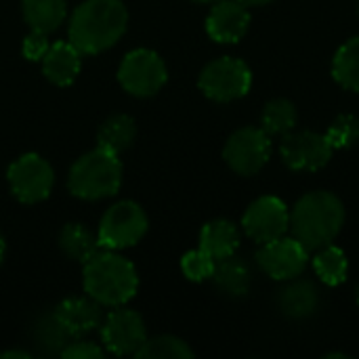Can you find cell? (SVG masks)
Wrapping results in <instances>:
<instances>
[{
	"instance_id": "obj_1",
	"label": "cell",
	"mask_w": 359,
	"mask_h": 359,
	"mask_svg": "<svg viewBox=\"0 0 359 359\" xmlns=\"http://www.w3.org/2000/svg\"><path fill=\"white\" fill-rule=\"evenodd\" d=\"M128 11L122 0H84L69 19V42L82 55L111 48L126 32Z\"/></svg>"
},
{
	"instance_id": "obj_2",
	"label": "cell",
	"mask_w": 359,
	"mask_h": 359,
	"mask_svg": "<svg viewBox=\"0 0 359 359\" xmlns=\"http://www.w3.org/2000/svg\"><path fill=\"white\" fill-rule=\"evenodd\" d=\"M343 225L345 206L330 191L305 194L290 212V231L309 252L332 244Z\"/></svg>"
},
{
	"instance_id": "obj_3",
	"label": "cell",
	"mask_w": 359,
	"mask_h": 359,
	"mask_svg": "<svg viewBox=\"0 0 359 359\" xmlns=\"http://www.w3.org/2000/svg\"><path fill=\"white\" fill-rule=\"evenodd\" d=\"M82 284L84 292L103 307H122L135 299L139 276L128 259L105 248L84 263Z\"/></svg>"
},
{
	"instance_id": "obj_4",
	"label": "cell",
	"mask_w": 359,
	"mask_h": 359,
	"mask_svg": "<svg viewBox=\"0 0 359 359\" xmlns=\"http://www.w3.org/2000/svg\"><path fill=\"white\" fill-rule=\"evenodd\" d=\"M67 185L76 198L86 202L111 198L122 185V162L116 154L95 147L74 162Z\"/></svg>"
},
{
	"instance_id": "obj_5",
	"label": "cell",
	"mask_w": 359,
	"mask_h": 359,
	"mask_svg": "<svg viewBox=\"0 0 359 359\" xmlns=\"http://www.w3.org/2000/svg\"><path fill=\"white\" fill-rule=\"evenodd\" d=\"M198 86L208 99L229 103L248 95L252 86V72L242 59L219 57L202 69Z\"/></svg>"
},
{
	"instance_id": "obj_6",
	"label": "cell",
	"mask_w": 359,
	"mask_h": 359,
	"mask_svg": "<svg viewBox=\"0 0 359 359\" xmlns=\"http://www.w3.org/2000/svg\"><path fill=\"white\" fill-rule=\"evenodd\" d=\"M147 215L145 210L130 200L118 202L109 206L99 223L97 238L101 248L107 250H122L139 244L147 233Z\"/></svg>"
},
{
	"instance_id": "obj_7",
	"label": "cell",
	"mask_w": 359,
	"mask_h": 359,
	"mask_svg": "<svg viewBox=\"0 0 359 359\" xmlns=\"http://www.w3.org/2000/svg\"><path fill=\"white\" fill-rule=\"evenodd\" d=\"M168 80V69L162 57L149 48H135L130 50L120 67H118V82L128 95L135 97H151L156 95Z\"/></svg>"
},
{
	"instance_id": "obj_8",
	"label": "cell",
	"mask_w": 359,
	"mask_h": 359,
	"mask_svg": "<svg viewBox=\"0 0 359 359\" xmlns=\"http://www.w3.org/2000/svg\"><path fill=\"white\" fill-rule=\"evenodd\" d=\"M13 196L23 204H38L50 196L55 172L53 166L38 154H25L17 158L6 172Z\"/></svg>"
},
{
	"instance_id": "obj_9",
	"label": "cell",
	"mask_w": 359,
	"mask_h": 359,
	"mask_svg": "<svg viewBox=\"0 0 359 359\" xmlns=\"http://www.w3.org/2000/svg\"><path fill=\"white\" fill-rule=\"evenodd\" d=\"M271 156V139L263 128L244 126L236 130L223 149V158L238 175L250 177L259 172Z\"/></svg>"
},
{
	"instance_id": "obj_10",
	"label": "cell",
	"mask_w": 359,
	"mask_h": 359,
	"mask_svg": "<svg viewBox=\"0 0 359 359\" xmlns=\"http://www.w3.org/2000/svg\"><path fill=\"white\" fill-rule=\"evenodd\" d=\"M244 233L255 240L257 244L273 242L288 233L290 229V210L288 206L276 196H261L255 200L244 217H242Z\"/></svg>"
},
{
	"instance_id": "obj_11",
	"label": "cell",
	"mask_w": 359,
	"mask_h": 359,
	"mask_svg": "<svg viewBox=\"0 0 359 359\" xmlns=\"http://www.w3.org/2000/svg\"><path fill=\"white\" fill-rule=\"evenodd\" d=\"M257 261L261 269L278 282H290L299 278L309 265V250L292 236L278 238L261 246Z\"/></svg>"
},
{
	"instance_id": "obj_12",
	"label": "cell",
	"mask_w": 359,
	"mask_h": 359,
	"mask_svg": "<svg viewBox=\"0 0 359 359\" xmlns=\"http://www.w3.org/2000/svg\"><path fill=\"white\" fill-rule=\"evenodd\" d=\"M101 341L114 355H135L147 341L143 318L133 309L116 307L101 324Z\"/></svg>"
},
{
	"instance_id": "obj_13",
	"label": "cell",
	"mask_w": 359,
	"mask_h": 359,
	"mask_svg": "<svg viewBox=\"0 0 359 359\" xmlns=\"http://www.w3.org/2000/svg\"><path fill=\"white\" fill-rule=\"evenodd\" d=\"M332 151L334 149L330 147L326 135L311 130H290L288 135H284V141L280 145L282 160L290 170H320L330 162Z\"/></svg>"
},
{
	"instance_id": "obj_14",
	"label": "cell",
	"mask_w": 359,
	"mask_h": 359,
	"mask_svg": "<svg viewBox=\"0 0 359 359\" xmlns=\"http://www.w3.org/2000/svg\"><path fill=\"white\" fill-rule=\"evenodd\" d=\"M250 27L248 6L240 0H217L206 17V32L215 42L233 44L246 36Z\"/></svg>"
},
{
	"instance_id": "obj_15",
	"label": "cell",
	"mask_w": 359,
	"mask_h": 359,
	"mask_svg": "<svg viewBox=\"0 0 359 359\" xmlns=\"http://www.w3.org/2000/svg\"><path fill=\"white\" fill-rule=\"evenodd\" d=\"M101 303H97L90 297H74V299H65L61 301L53 316L57 318V322L67 330V334L72 339L84 337L97 328H101L103 324V311H101Z\"/></svg>"
},
{
	"instance_id": "obj_16",
	"label": "cell",
	"mask_w": 359,
	"mask_h": 359,
	"mask_svg": "<svg viewBox=\"0 0 359 359\" xmlns=\"http://www.w3.org/2000/svg\"><path fill=\"white\" fill-rule=\"evenodd\" d=\"M82 53L72 42H55L42 57V72L48 82L57 86H69L82 65Z\"/></svg>"
},
{
	"instance_id": "obj_17",
	"label": "cell",
	"mask_w": 359,
	"mask_h": 359,
	"mask_svg": "<svg viewBox=\"0 0 359 359\" xmlns=\"http://www.w3.org/2000/svg\"><path fill=\"white\" fill-rule=\"evenodd\" d=\"M280 311L290 320H305L316 313L320 305V292L313 282L307 280H290L286 288L280 290L278 297Z\"/></svg>"
},
{
	"instance_id": "obj_18",
	"label": "cell",
	"mask_w": 359,
	"mask_h": 359,
	"mask_svg": "<svg viewBox=\"0 0 359 359\" xmlns=\"http://www.w3.org/2000/svg\"><path fill=\"white\" fill-rule=\"evenodd\" d=\"M200 248L215 261L231 257L240 248V229L225 219L210 221L200 231Z\"/></svg>"
},
{
	"instance_id": "obj_19",
	"label": "cell",
	"mask_w": 359,
	"mask_h": 359,
	"mask_svg": "<svg viewBox=\"0 0 359 359\" xmlns=\"http://www.w3.org/2000/svg\"><path fill=\"white\" fill-rule=\"evenodd\" d=\"M23 19L34 32L50 34L55 32L67 15L65 0H21Z\"/></svg>"
},
{
	"instance_id": "obj_20",
	"label": "cell",
	"mask_w": 359,
	"mask_h": 359,
	"mask_svg": "<svg viewBox=\"0 0 359 359\" xmlns=\"http://www.w3.org/2000/svg\"><path fill=\"white\" fill-rule=\"evenodd\" d=\"M212 280L217 288L227 297H244L250 290V269L236 255L217 261Z\"/></svg>"
},
{
	"instance_id": "obj_21",
	"label": "cell",
	"mask_w": 359,
	"mask_h": 359,
	"mask_svg": "<svg viewBox=\"0 0 359 359\" xmlns=\"http://www.w3.org/2000/svg\"><path fill=\"white\" fill-rule=\"evenodd\" d=\"M59 246H61L65 257H69L72 261H78L82 265L101 250L99 238L80 223H69L61 229Z\"/></svg>"
},
{
	"instance_id": "obj_22",
	"label": "cell",
	"mask_w": 359,
	"mask_h": 359,
	"mask_svg": "<svg viewBox=\"0 0 359 359\" xmlns=\"http://www.w3.org/2000/svg\"><path fill=\"white\" fill-rule=\"evenodd\" d=\"M137 135V126L135 120L126 114H118L107 118L99 133H97V147H103L116 156H120L124 149L130 147V143L135 141Z\"/></svg>"
},
{
	"instance_id": "obj_23",
	"label": "cell",
	"mask_w": 359,
	"mask_h": 359,
	"mask_svg": "<svg viewBox=\"0 0 359 359\" xmlns=\"http://www.w3.org/2000/svg\"><path fill=\"white\" fill-rule=\"evenodd\" d=\"M313 269H316V276L326 286H341L347 280L349 261H347L345 252L339 246L326 244V246H322V248L316 250Z\"/></svg>"
},
{
	"instance_id": "obj_24",
	"label": "cell",
	"mask_w": 359,
	"mask_h": 359,
	"mask_svg": "<svg viewBox=\"0 0 359 359\" xmlns=\"http://www.w3.org/2000/svg\"><path fill=\"white\" fill-rule=\"evenodd\" d=\"M334 80L349 90L359 93V36L347 40L332 59Z\"/></svg>"
},
{
	"instance_id": "obj_25",
	"label": "cell",
	"mask_w": 359,
	"mask_h": 359,
	"mask_svg": "<svg viewBox=\"0 0 359 359\" xmlns=\"http://www.w3.org/2000/svg\"><path fill=\"white\" fill-rule=\"evenodd\" d=\"M299 120L297 114V105L288 99H271L261 116V128L273 137V135H288L290 130H294Z\"/></svg>"
},
{
	"instance_id": "obj_26",
	"label": "cell",
	"mask_w": 359,
	"mask_h": 359,
	"mask_svg": "<svg viewBox=\"0 0 359 359\" xmlns=\"http://www.w3.org/2000/svg\"><path fill=\"white\" fill-rule=\"evenodd\" d=\"M34 341H36V345H38L44 353H48V355L59 353V355H61V351H63L65 345L72 341V337H69L67 330L57 322V318H55L53 313H48V316H44V318H40V320L36 322V326H34Z\"/></svg>"
},
{
	"instance_id": "obj_27",
	"label": "cell",
	"mask_w": 359,
	"mask_h": 359,
	"mask_svg": "<svg viewBox=\"0 0 359 359\" xmlns=\"http://www.w3.org/2000/svg\"><path fill=\"white\" fill-rule=\"evenodd\" d=\"M135 355L141 359H191L194 351L185 341L164 334V337L147 339Z\"/></svg>"
},
{
	"instance_id": "obj_28",
	"label": "cell",
	"mask_w": 359,
	"mask_h": 359,
	"mask_svg": "<svg viewBox=\"0 0 359 359\" xmlns=\"http://www.w3.org/2000/svg\"><path fill=\"white\" fill-rule=\"evenodd\" d=\"M326 139L332 149H347L359 141V118L353 114H341L330 128L326 130Z\"/></svg>"
},
{
	"instance_id": "obj_29",
	"label": "cell",
	"mask_w": 359,
	"mask_h": 359,
	"mask_svg": "<svg viewBox=\"0 0 359 359\" xmlns=\"http://www.w3.org/2000/svg\"><path fill=\"white\" fill-rule=\"evenodd\" d=\"M215 265L217 261L206 255L202 248L198 250H189L187 255H183L181 259V271L187 280L191 282H206V280H212V273H215Z\"/></svg>"
},
{
	"instance_id": "obj_30",
	"label": "cell",
	"mask_w": 359,
	"mask_h": 359,
	"mask_svg": "<svg viewBox=\"0 0 359 359\" xmlns=\"http://www.w3.org/2000/svg\"><path fill=\"white\" fill-rule=\"evenodd\" d=\"M48 38L46 34L42 32H29L25 38H23V44H21V53L27 61H42V57L46 55L48 50Z\"/></svg>"
},
{
	"instance_id": "obj_31",
	"label": "cell",
	"mask_w": 359,
	"mask_h": 359,
	"mask_svg": "<svg viewBox=\"0 0 359 359\" xmlns=\"http://www.w3.org/2000/svg\"><path fill=\"white\" fill-rule=\"evenodd\" d=\"M103 349L90 341H69L61 351V358L65 359H103Z\"/></svg>"
},
{
	"instance_id": "obj_32",
	"label": "cell",
	"mask_w": 359,
	"mask_h": 359,
	"mask_svg": "<svg viewBox=\"0 0 359 359\" xmlns=\"http://www.w3.org/2000/svg\"><path fill=\"white\" fill-rule=\"evenodd\" d=\"M2 359H29L32 355L27 351H19V349H11V351H2L0 353Z\"/></svg>"
},
{
	"instance_id": "obj_33",
	"label": "cell",
	"mask_w": 359,
	"mask_h": 359,
	"mask_svg": "<svg viewBox=\"0 0 359 359\" xmlns=\"http://www.w3.org/2000/svg\"><path fill=\"white\" fill-rule=\"evenodd\" d=\"M240 2H244L246 6H263V4H269L273 0H240Z\"/></svg>"
},
{
	"instance_id": "obj_34",
	"label": "cell",
	"mask_w": 359,
	"mask_h": 359,
	"mask_svg": "<svg viewBox=\"0 0 359 359\" xmlns=\"http://www.w3.org/2000/svg\"><path fill=\"white\" fill-rule=\"evenodd\" d=\"M4 255H6V242H4V238L0 233V263L4 261Z\"/></svg>"
},
{
	"instance_id": "obj_35",
	"label": "cell",
	"mask_w": 359,
	"mask_h": 359,
	"mask_svg": "<svg viewBox=\"0 0 359 359\" xmlns=\"http://www.w3.org/2000/svg\"><path fill=\"white\" fill-rule=\"evenodd\" d=\"M194 2H217V0H194Z\"/></svg>"
},
{
	"instance_id": "obj_36",
	"label": "cell",
	"mask_w": 359,
	"mask_h": 359,
	"mask_svg": "<svg viewBox=\"0 0 359 359\" xmlns=\"http://www.w3.org/2000/svg\"><path fill=\"white\" fill-rule=\"evenodd\" d=\"M358 303H359V286H358Z\"/></svg>"
}]
</instances>
